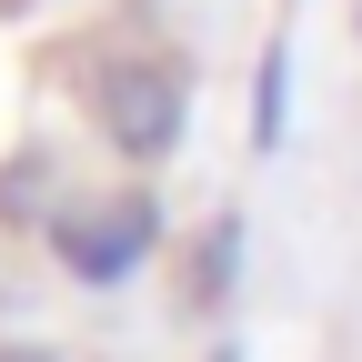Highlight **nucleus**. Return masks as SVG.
I'll return each instance as SVG.
<instances>
[{
    "instance_id": "f257e3e1",
    "label": "nucleus",
    "mask_w": 362,
    "mask_h": 362,
    "mask_svg": "<svg viewBox=\"0 0 362 362\" xmlns=\"http://www.w3.org/2000/svg\"><path fill=\"white\" fill-rule=\"evenodd\" d=\"M111 111H121V141L131 151H161V141H181V90L171 81H111Z\"/></svg>"
}]
</instances>
